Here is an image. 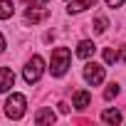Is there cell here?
<instances>
[{
	"label": "cell",
	"mask_w": 126,
	"mask_h": 126,
	"mask_svg": "<svg viewBox=\"0 0 126 126\" xmlns=\"http://www.w3.org/2000/svg\"><path fill=\"white\" fill-rule=\"evenodd\" d=\"M69 62H72V52L67 47L52 49V57H49V72H52V77H62L69 69Z\"/></svg>",
	"instance_id": "obj_1"
},
{
	"label": "cell",
	"mask_w": 126,
	"mask_h": 126,
	"mask_svg": "<svg viewBox=\"0 0 126 126\" xmlns=\"http://www.w3.org/2000/svg\"><path fill=\"white\" fill-rule=\"evenodd\" d=\"M42 72H45V62H42V57H40V54H32V57L27 59L25 69H22V77H25L27 84H35V82H40Z\"/></svg>",
	"instance_id": "obj_2"
},
{
	"label": "cell",
	"mask_w": 126,
	"mask_h": 126,
	"mask_svg": "<svg viewBox=\"0 0 126 126\" xmlns=\"http://www.w3.org/2000/svg\"><path fill=\"white\" fill-rule=\"evenodd\" d=\"M25 109H27L25 94H13V96H8V101H5V114H8L10 119H22V116H25Z\"/></svg>",
	"instance_id": "obj_3"
},
{
	"label": "cell",
	"mask_w": 126,
	"mask_h": 126,
	"mask_svg": "<svg viewBox=\"0 0 126 126\" xmlns=\"http://www.w3.org/2000/svg\"><path fill=\"white\" fill-rule=\"evenodd\" d=\"M84 79L92 84V87H99L104 82V67L96 64V62H89V64L84 67Z\"/></svg>",
	"instance_id": "obj_4"
},
{
	"label": "cell",
	"mask_w": 126,
	"mask_h": 126,
	"mask_svg": "<svg viewBox=\"0 0 126 126\" xmlns=\"http://www.w3.org/2000/svg\"><path fill=\"white\" fill-rule=\"evenodd\" d=\"M104 62H106V64L126 62V45H121L119 49H114V47H106V49H104Z\"/></svg>",
	"instance_id": "obj_5"
},
{
	"label": "cell",
	"mask_w": 126,
	"mask_h": 126,
	"mask_svg": "<svg viewBox=\"0 0 126 126\" xmlns=\"http://www.w3.org/2000/svg\"><path fill=\"white\" fill-rule=\"evenodd\" d=\"M13 87H15V74H13V69H8V67H0V94L10 92Z\"/></svg>",
	"instance_id": "obj_6"
},
{
	"label": "cell",
	"mask_w": 126,
	"mask_h": 126,
	"mask_svg": "<svg viewBox=\"0 0 126 126\" xmlns=\"http://www.w3.org/2000/svg\"><path fill=\"white\" fill-rule=\"evenodd\" d=\"M47 17H49V10H45V8H40V5H32V8L25 13V20L32 22V25H35V22H42V20H47Z\"/></svg>",
	"instance_id": "obj_7"
},
{
	"label": "cell",
	"mask_w": 126,
	"mask_h": 126,
	"mask_svg": "<svg viewBox=\"0 0 126 126\" xmlns=\"http://www.w3.org/2000/svg\"><path fill=\"white\" fill-rule=\"evenodd\" d=\"M89 104H92V94H89V92H84V89L74 92V101H72V106H74V109L84 111V109H87Z\"/></svg>",
	"instance_id": "obj_8"
},
{
	"label": "cell",
	"mask_w": 126,
	"mask_h": 126,
	"mask_svg": "<svg viewBox=\"0 0 126 126\" xmlns=\"http://www.w3.org/2000/svg\"><path fill=\"white\" fill-rule=\"evenodd\" d=\"M94 52H96V45H94L92 40H82V42H79V47H77V57H82V59L94 57Z\"/></svg>",
	"instance_id": "obj_9"
},
{
	"label": "cell",
	"mask_w": 126,
	"mask_h": 126,
	"mask_svg": "<svg viewBox=\"0 0 126 126\" xmlns=\"http://www.w3.org/2000/svg\"><path fill=\"white\" fill-rule=\"evenodd\" d=\"M54 111L52 109H47V106H42V109H37V114H35V124H54Z\"/></svg>",
	"instance_id": "obj_10"
},
{
	"label": "cell",
	"mask_w": 126,
	"mask_h": 126,
	"mask_svg": "<svg viewBox=\"0 0 126 126\" xmlns=\"http://www.w3.org/2000/svg\"><path fill=\"white\" fill-rule=\"evenodd\" d=\"M96 3V0H69V13H82V10H87V8H92Z\"/></svg>",
	"instance_id": "obj_11"
},
{
	"label": "cell",
	"mask_w": 126,
	"mask_h": 126,
	"mask_svg": "<svg viewBox=\"0 0 126 126\" xmlns=\"http://www.w3.org/2000/svg\"><path fill=\"white\" fill-rule=\"evenodd\" d=\"M101 121L104 124H121V114L116 109H104L101 111Z\"/></svg>",
	"instance_id": "obj_12"
},
{
	"label": "cell",
	"mask_w": 126,
	"mask_h": 126,
	"mask_svg": "<svg viewBox=\"0 0 126 126\" xmlns=\"http://www.w3.org/2000/svg\"><path fill=\"white\" fill-rule=\"evenodd\" d=\"M13 13H15L13 0H0V20H8V17H13Z\"/></svg>",
	"instance_id": "obj_13"
},
{
	"label": "cell",
	"mask_w": 126,
	"mask_h": 126,
	"mask_svg": "<svg viewBox=\"0 0 126 126\" xmlns=\"http://www.w3.org/2000/svg\"><path fill=\"white\" fill-rule=\"evenodd\" d=\"M94 30L101 35V32L106 30V17H96V20H94Z\"/></svg>",
	"instance_id": "obj_14"
},
{
	"label": "cell",
	"mask_w": 126,
	"mask_h": 126,
	"mask_svg": "<svg viewBox=\"0 0 126 126\" xmlns=\"http://www.w3.org/2000/svg\"><path fill=\"white\" fill-rule=\"evenodd\" d=\"M116 94H119V87H116V84H111V87H106V92H104V96H106V99H114Z\"/></svg>",
	"instance_id": "obj_15"
},
{
	"label": "cell",
	"mask_w": 126,
	"mask_h": 126,
	"mask_svg": "<svg viewBox=\"0 0 126 126\" xmlns=\"http://www.w3.org/2000/svg\"><path fill=\"white\" fill-rule=\"evenodd\" d=\"M106 5H109V8H121L124 0H106Z\"/></svg>",
	"instance_id": "obj_16"
},
{
	"label": "cell",
	"mask_w": 126,
	"mask_h": 126,
	"mask_svg": "<svg viewBox=\"0 0 126 126\" xmlns=\"http://www.w3.org/2000/svg\"><path fill=\"white\" fill-rule=\"evenodd\" d=\"M57 106H59V111H62V114H67V111H69V104H67V101H59Z\"/></svg>",
	"instance_id": "obj_17"
},
{
	"label": "cell",
	"mask_w": 126,
	"mask_h": 126,
	"mask_svg": "<svg viewBox=\"0 0 126 126\" xmlns=\"http://www.w3.org/2000/svg\"><path fill=\"white\" fill-rule=\"evenodd\" d=\"M47 3H49V0H32V5H40V8H42V5H47Z\"/></svg>",
	"instance_id": "obj_18"
},
{
	"label": "cell",
	"mask_w": 126,
	"mask_h": 126,
	"mask_svg": "<svg viewBox=\"0 0 126 126\" xmlns=\"http://www.w3.org/2000/svg\"><path fill=\"white\" fill-rule=\"evenodd\" d=\"M3 49H5V37L0 35V52H3Z\"/></svg>",
	"instance_id": "obj_19"
}]
</instances>
